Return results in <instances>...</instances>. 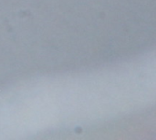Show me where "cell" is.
Listing matches in <instances>:
<instances>
[]
</instances>
